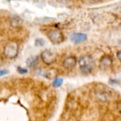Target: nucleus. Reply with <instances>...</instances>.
Listing matches in <instances>:
<instances>
[{
  "label": "nucleus",
  "mask_w": 121,
  "mask_h": 121,
  "mask_svg": "<svg viewBox=\"0 0 121 121\" xmlns=\"http://www.w3.org/2000/svg\"><path fill=\"white\" fill-rule=\"evenodd\" d=\"M79 65L82 73L84 75H89L92 73L96 64L94 58L89 55H85L79 60Z\"/></svg>",
  "instance_id": "1"
},
{
  "label": "nucleus",
  "mask_w": 121,
  "mask_h": 121,
  "mask_svg": "<svg viewBox=\"0 0 121 121\" xmlns=\"http://www.w3.org/2000/svg\"><path fill=\"white\" fill-rule=\"evenodd\" d=\"M109 84L111 86H116L119 84V82L115 79H109Z\"/></svg>",
  "instance_id": "14"
},
{
  "label": "nucleus",
  "mask_w": 121,
  "mask_h": 121,
  "mask_svg": "<svg viewBox=\"0 0 121 121\" xmlns=\"http://www.w3.org/2000/svg\"><path fill=\"white\" fill-rule=\"evenodd\" d=\"M87 35L83 33H73L69 35L70 41L74 44H81L87 40Z\"/></svg>",
  "instance_id": "7"
},
{
  "label": "nucleus",
  "mask_w": 121,
  "mask_h": 121,
  "mask_svg": "<svg viewBox=\"0 0 121 121\" xmlns=\"http://www.w3.org/2000/svg\"><path fill=\"white\" fill-rule=\"evenodd\" d=\"M38 62H39V56H38V55L29 57L26 62L27 66L30 68H33V67H36L38 65Z\"/></svg>",
  "instance_id": "9"
},
{
  "label": "nucleus",
  "mask_w": 121,
  "mask_h": 121,
  "mask_svg": "<svg viewBox=\"0 0 121 121\" xmlns=\"http://www.w3.org/2000/svg\"><path fill=\"white\" fill-rule=\"evenodd\" d=\"M7 74H9V71L6 70V69H1L0 70V77L4 76V75H6Z\"/></svg>",
  "instance_id": "15"
},
{
  "label": "nucleus",
  "mask_w": 121,
  "mask_h": 121,
  "mask_svg": "<svg viewBox=\"0 0 121 121\" xmlns=\"http://www.w3.org/2000/svg\"><path fill=\"white\" fill-rule=\"evenodd\" d=\"M96 95L99 100L101 101H107L111 99L112 94L111 91L106 88V86L104 87H99L96 91Z\"/></svg>",
  "instance_id": "5"
},
{
  "label": "nucleus",
  "mask_w": 121,
  "mask_h": 121,
  "mask_svg": "<svg viewBox=\"0 0 121 121\" xmlns=\"http://www.w3.org/2000/svg\"><path fill=\"white\" fill-rule=\"evenodd\" d=\"M40 58L42 61L47 65H50L53 64L56 60V55L50 50H45L40 54Z\"/></svg>",
  "instance_id": "4"
},
{
  "label": "nucleus",
  "mask_w": 121,
  "mask_h": 121,
  "mask_svg": "<svg viewBox=\"0 0 121 121\" xmlns=\"http://www.w3.org/2000/svg\"><path fill=\"white\" fill-rule=\"evenodd\" d=\"M21 24V20L20 18L14 16L11 18V25L13 27H18Z\"/></svg>",
  "instance_id": "11"
},
{
  "label": "nucleus",
  "mask_w": 121,
  "mask_h": 121,
  "mask_svg": "<svg viewBox=\"0 0 121 121\" xmlns=\"http://www.w3.org/2000/svg\"><path fill=\"white\" fill-rule=\"evenodd\" d=\"M113 65V58L109 55H104L99 60V67L105 71L111 68Z\"/></svg>",
  "instance_id": "6"
},
{
  "label": "nucleus",
  "mask_w": 121,
  "mask_h": 121,
  "mask_svg": "<svg viewBox=\"0 0 121 121\" xmlns=\"http://www.w3.org/2000/svg\"><path fill=\"white\" fill-rule=\"evenodd\" d=\"M4 55L9 59H13L17 57L18 54V45L15 41L8 43L4 48Z\"/></svg>",
  "instance_id": "2"
},
{
  "label": "nucleus",
  "mask_w": 121,
  "mask_h": 121,
  "mask_svg": "<svg viewBox=\"0 0 121 121\" xmlns=\"http://www.w3.org/2000/svg\"><path fill=\"white\" fill-rule=\"evenodd\" d=\"M9 1H10V0H9Z\"/></svg>",
  "instance_id": "17"
},
{
  "label": "nucleus",
  "mask_w": 121,
  "mask_h": 121,
  "mask_svg": "<svg viewBox=\"0 0 121 121\" xmlns=\"http://www.w3.org/2000/svg\"><path fill=\"white\" fill-rule=\"evenodd\" d=\"M45 44V41L43 38H37L35 40V45L36 47H43Z\"/></svg>",
  "instance_id": "12"
},
{
  "label": "nucleus",
  "mask_w": 121,
  "mask_h": 121,
  "mask_svg": "<svg viewBox=\"0 0 121 121\" xmlns=\"http://www.w3.org/2000/svg\"><path fill=\"white\" fill-rule=\"evenodd\" d=\"M116 56H117L118 60L121 62V50H120L119 51H118V52L116 54Z\"/></svg>",
  "instance_id": "16"
},
{
  "label": "nucleus",
  "mask_w": 121,
  "mask_h": 121,
  "mask_svg": "<svg viewBox=\"0 0 121 121\" xmlns=\"http://www.w3.org/2000/svg\"><path fill=\"white\" fill-rule=\"evenodd\" d=\"M77 63V57L74 56H69L64 60L62 62V65L65 69L68 70H72L76 67Z\"/></svg>",
  "instance_id": "8"
},
{
  "label": "nucleus",
  "mask_w": 121,
  "mask_h": 121,
  "mask_svg": "<svg viewBox=\"0 0 121 121\" xmlns=\"http://www.w3.org/2000/svg\"><path fill=\"white\" fill-rule=\"evenodd\" d=\"M16 70H17V72H18L19 74H27V73H28V69H26V68H23V67H21V66H18V67H17V68H16Z\"/></svg>",
  "instance_id": "13"
},
{
  "label": "nucleus",
  "mask_w": 121,
  "mask_h": 121,
  "mask_svg": "<svg viewBox=\"0 0 121 121\" xmlns=\"http://www.w3.org/2000/svg\"><path fill=\"white\" fill-rule=\"evenodd\" d=\"M63 84V79L60 77H55L52 83V85L54 88H59Z\"/></svg>",
  "instance_id": "10"
},
{
  "label": "nucleus",
  "mask_w": 121,
  "mask_h": 121,
  "mask_svg": "<svg viewBox=\"0 0 121 121\" xmlns=\"http://www.w3.org/2000/svg\"><path fill=\"white\" fill-rule=\"evenodd\" d=\"M48 37L50 40L55 45H58L64 41L65 37L62 33L59 30H51L48 33Z\"/></svg>",
  "instance_id": "3"
}]
</instances>
